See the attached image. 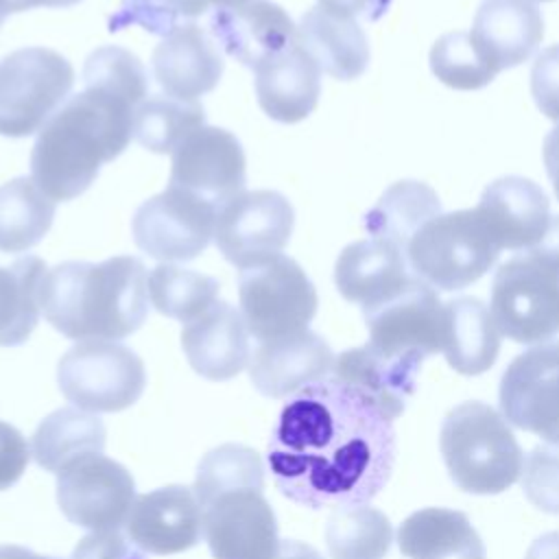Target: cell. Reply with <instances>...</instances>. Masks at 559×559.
Returning <instances> with one entry per match:
<instances>
[{
	"instance_id": "6da1fadb",
	"label": "cell",
	"mask_w": 559,
	"mask_h": 559,
	"mask_svg": "<svg viewBox=\"0 0 559 559\" xmlns=\"http://www.w3.org/2000/svg\"><path fill=\"white\" fill-rule=\"evenodd\" d=\"M393 461V419L332 373L288 397L266 448L280 493L308 509L367 504L384 489Z\"/></svg>"
},
{
	"instance_id": "7a4b0ae2",
	"label": "cell",
	"mask_w": 559,
	"mask_h": 559,
	"mask_svg": "<svg viewBox=\"0 0 559 559\" xmlns=\"http://www.w3.org/2000/svg\"><path fill=\"white\" fill-rule=\"evenodd\" d=\"M46 321L74 341H120L148 312V273L142 260L116 255L105 262H61L39 288Z\"/></svg>"
},
{
	"instance_id": "3957f363",
	"label": "cell",
	"mask_w": 559,
	"mask_h": 559,
	"mask_svg": "<svg viewBox=\"0 0 559 559\" xmlns=\"http://www.w3.org/2000/svg\"><path fill=\"white\" fill-rule=\"evenodd\" d=\"M138 107L96 90L70 96L39 129L31 153V177L52 201L83 194L105 162L129 144Z\"/></svg>"
},
{
	"instance_id": "277c9868",
	"label": "cell",
	"mask_w": 559,
	"mask_h": 559,
	"mask_svg": "<svg viewBox=\"0 0 559 559\" xmlns=\"http://www.w3.org/2000/svg\"><path fill=\"white\" fill-rule=\"evenodd\" d=\"M439 448L450 478L467 493H500L520 478L524 467V454L509 421L485 402L454 406L441 424Z\"/></svg>"
},
{
	"instance_id": "5b68a950",
	"label": "cell",
	"mask_w": 559,
	"mask_h": 559,
	"mask_svg": "<svg viewBox=\"0 0 559 559\" xmlns=\"http://www.w3.org/2000/svg\"><path fill=\"white\" fill-rule=\"evenodd\" d=\"M500 251L487 221L474 207L437 214L421 225L406 247V262L415 277L450 293L478 282Z\"/></svg>"
},
{
	"instance_id": "8992f818",
	"label": "cell",
	"mask_w": 559,
	"mask_h": 559,
	"mask_svg": "<svg viewBox=\"0 0 559 559\" xmlns=\"http://www.w3.org/2000/svg\"><path fill=\"white\" fill-rule=\"evenodd\" d=\"M238 299L242 321L260 343L308 330L319 304L306 271L284 253L240 269Z\"/></svg>"
},
{
	"instance_id": "52a82bcc",
	"label": "cell",
	"mask_w": 559,
	"mask_h": 559,
	"mask_svg": "<svg viewBox=\"0 0 559 559\" xmlns=\"http://www.w3.org/2000/svg\"><path fill=\"white\" fill-rule=\"evenodd\" d=\"M74 70L50 48L31 46L0 59V135L26 138L39 131L66 103Z\"/></svg>"
},
{
	"instance_id": "ba28073f",
	"label": "cell",
	"mask_w": 559,
	"mask_h": 559,
	"mask_svg": "<svg viewBox=\"0 0 559 559\" xmlns=\"http://www.w3.org/2000/svg\"><path fill=\"white\" fill-rule=\"evenodd\" d=\"M362 314L369 330L367 345L389 362L419 371L424 358L443 352L445 304L415 275L400 293Z\"/></svg>"
},
{
	"instance_id": "9c48e42d",
	"label": "cell",
	"mask_w": 559,
	"mask_h": 559,
	"mask_svg": "<svg viewBox=\"0 0 559 559\" xmlns=\"http://www.w3.org/2000/svg\"><path fill=\"white\" fill-rule=\"evenodd\" d=\"M68 402L87 413H116L135 404L146 384L142 358L116 341H79L57 365Z\"/></svg>"
},
{
	"instance_id": "30bf717a",
	"label": "cell",
	"mask_w": 559,
	"mask_h": 559,
	"mask_svg": "<svg viewBox=\"0 0 559 559\" xmlns=\"http://www.w3.org/2000/svg\"><path fill=\"white\" fill-rule=\"evenodd\" d=\"M491 317L507 338L533 345L559 334V273L528 251L507 260L491 282Z\"/></svg>"
},
{
	"instance_id": "8fae6325",
	"label": "cell",
	"mask_w": 559,
	"mask_h": 559,
	"mask_svg": "<svg viewBox=\"0 0 559 559\" xmlns=\"http://www.w3.org/2000/svg\"><path fill=\"white\" fill-rule=\"evenodd\" d=\"M218 210L197 194L170 186L144 201L131 221L135 245L164 264L194 260L214 238Z\"/></svg>"
},
{
	"instance_id": "7c38bea8",
	"label": "cell",
	"mask_w": 559,
	"mask_h": 559,
	"mask_svg": "<svg viewBox=\"0 0 559 559\" xmlns=\"http://www.w3.org/2000/svg\"><path fill=\"white\" fill-rule=\"evenodd\" d=\"M57 502L76 526L111 531L127 522L135 502L131 472L105 454H87L57 474Z\"/></svg>"
},
{
	"instance_id": "4fadbf2b",
	"label": "cell",
	"mask_w": 559,
	"mask_h": 559,
	"mask_svg": "<svg viewBox=\"0 0 559 559\" xmlns=\"http://www.w3.org/2000/svg\"><path fill=\"white\" fill-rule=\"evenodd\" d=\"M295 225L290 201L275 190L242 192L216 214L214 240L227 262L247 269L282 253Z\"/></svg>"
},
{
	"instance_id": "5bb4252c",
	"label": "cell",
	"mask_w": 559,
	"mask_h": 559,
	"mask_svg": "<svg viewBox=\"0 0 559 559\" xmlns=\"http://www.w3.org/2000/svg\"><path fill=\"white\" fill-rule=\"evenodd\" d=\"M500 411L511 426L559 445V341L511 360L500 380Z\"/></svg>"
},
{
	"instance_id": "9a60e30c",
	"label": "cell",
	"mask_w": 559,
	"mask_h": 559,
	"mask_svg": "<svg viewBox=\"0 0 559 559\" xmlns=\"http://www.w3.org/2000/svg\"><path fill=\"white\" fill-rule=\"evenodd\" d=\"M245 151L236 135L203 124L173 151L170 186L183 188L221 210L245 192Z\"/></svg>"
},
{
	"instance_id": "2e32d148",
	"label": "cell",
	"mask_w": 559,
	"mask_h": 559,
	"mask_svg": "<svg viewBox=\"0 0 559 559\" xmlns=\"http://www.w3.org/2000/svg\"><path fill=\"white\" fill-rule=\"evenodd\" d=\"M203 537L214 559H275L282 542L260 489L227 491L205 504Z\"/></svg>"
},
{
	"instance_id": "e0dca14e",
	"label": "cell",
	"mask_w": 559,
	"mask_h": 559,
	"mask_svg": "<svg viewBox=\"0 0 559 559\" xmlns=\"http://www.w3.org/2000/svg\"><path fill=\"white\" fill-rule=\"evenodd\" d=\"M124 524L144 552L175 555L201 542L203 509L194 489L168 485L138 496Z\"/></svg>"
},
{
	"instance_id": "ac0fdd59",
	"label": "cell",
	"mask_w": 559,
	"mask_h": 559,
	"mask_svg": "<svg viewBox=\"0 0 559 559\" xmlns=\"http://www.w3.org/2000/svg\"><path fill=\"white\" fill-rule=\"evenodd\" d=\"M336 356L312 330L264 341L249 358L251 384L266 397H286L332 373Z\"/></svg>"
},
{
	"instance_id": "d6986e66",
	"label": "cell",
	"mask_w": 559,
	"mask_h": 559,
	"mask_svg": "<svg viewBox=\"0 0 559 559\" xmlns=\"http://www.w3.org/2000/svg\"><path fill=\"white\" fill-rule=\"evenodd\" d=\"M210 33L231 59L251 70L297 39V26L271 0L216 9L210 15Z\"/></svg>"
},
{
	"instance_id": "ffe728a7",
	"label": "cell",
	"mask_w": 559,
	"mask_h": 559,
	"mask_svg": "<svg viewBox=\"0 0 559 559\" xmlns=\"http://www.w3.org/2000/svg\"><path fill=\"white\" fill-rule=\"evenodd\" d=\"M181 347L190 367L214 382L238 376L251 358L249 330L240 310L218 299L183 325Z\"/></svg>"
},
{
	"instance_id": "44dd1931",
	"label": "cell",
	"mask_w": 559,
	"mask_h": 559,
	"mask_svg": "<svg viewBox=\"0 0 559 559\" xmlns=\"http://www.w3.org/2000/svg\"><path fill=\"white\" fill-rule=\"evenodd\" d=\"M159 87L179 100H197L212 92L223 74V57L210 35L194 22L168 33L151 59Z\"/></svg>"
},
{
	"instance_id": "7402d4cb",
	"label": "cell",
	"mask_w": 559,
	"mask_h": 559,
	"mask_svg": "<svg viewBox=\"0 0 559 559\" xmlns=\"http://www.w3.org/2000/svg\"><path fill=\"white\" fill-rule=\"evenodd\" d=\"M476 210L487 221L500 249L535 247L550 223V203L546 192L531 179L507 175L491 181Z\"/></svg>"
},
{
	"instance_id": "603a6c76",
	"label": "cell",
	"mask_w": 559,
	"mask_h": 559,
	"mask_svg": "<svg viewBox=\"0 0 559 559\" xmlns=\"http://www.w3.org/2000/svg\"><path fill=\"white\" fill-rule=\"evenodd\" d=\"M469 35L500 72L531 59L544 37V17L533 0H483Z\"/></svg>"
},
{
	"instance_id": "cb8c5ba5",
	"label": "cell",
	"mask_w": 559,
	"mask_h": 559,
	"mask_svg": "<svg viewBox=\"0 0 559 559\" xmlns=\"http://www.w3.org/2000/svg\"><path fill=\"white\" fill-rule=\"evenodd\" d=\"M255 96L264 114L277 122L304 120L319 100L321 70L295 39L255 70Z\"/></svg>"
},
{
	"instance_id": "d4e9b609",
	"label": "cell",
	"mask_w": 559,
	"mask_h": 559,
	"mask_svg": "<svg viewBox=\"0 0 559 559\" xmlns=\"http://www.w3.org/2000/svg\"><path fill=\"white\" fill-rule=\"evenodd\" d=\"M413 275L406 255L391 242L367 238L347 245L334 266L338 293L362 310L373 308L400 293Z\"/></svg>"
},
{
	"instance_id": "484cf974",
	"label": "cell",
	"mask_w": 559,
	"mask_h": 559,
	"mask_svg": "<svg viewBox=\"0 0 559 559\" xmlns=\"http://www.w3.org/2000/svg\"><path fill=\"white\" fill-rule=\"evenodd\" d=\"M297 41L321 72L352 81L367 70L369 44L356 20L321 7L306 11L297 26Z\"/></svg>"
},
{
	"instance_id": "4316f807",
	"label": "cell",
	"mask_w": 559,
	"mask_h": 559,
	"mask_svg": "<svg viewBox=\"0 0 559 559\" xmlns=\"http://www.w3.org/2000/svg\"><path fill=\"white\" fill-rule=\"evenodd\" d=\"M397 546L408 559H485V546L465 513L428 507L397 528Z\"/></svg>"
},
{
	"instance_id": "83f0119b",
	"label": "cell",
	"mask_w": 559,
	"mask_h": 559,
	"mask_svg": "<svg viewBox=\"0 0 559 559\" xmlns=\"http://www.w3.org/2000/svg\"><path fill=\"white\" fill-rule=\"evenodd\" d=\"M498 352L500 330L480 299L456 297L445 304L443 354L454 371L478 376L496 362Z\"/></svg>"
},
{
	"instance_id": "f1b7e54d",
	"label": "cell",
	"mask_w": 559,
	"mask_h": 559,
	"mask_svg": "<svg viewBox=\"0 0 559 559\" xmlns=\"http://www.w3.org/2000/svg\"><path fill=\"white\" fill-rule=\"evenodd\" d=\"M105 435V424L96 415L81 408H59L37 426L31 454L39 467L59 474L81 456L103 454Z\"/></svg>"
},
{
	"instance_id": "f546056e",
	"label": "cell",
	"mask_w": 559,
	"mask_h": 559,
	"mask_svg": "<svg viewBox=\"0 0 559 559\" xmlns=\"http://www.w3.org/2000/svg\"><path fill=\"white\" fill-rule=\"evenodd\" d=\"M417 373L378 356L369 345L336 356L332 376L367 393L391 419L400 417L417 386Z\"/></svg>"
},
{
	"instance_id": "4dcf8cb0",
	"label": "cell",
	"mask_w": 559,
	"mask_h": 559,
	"mask_svg": "<svg viewBox=\"0 0 559 559\" xmlns=\"http://www.w3.org/2000/svg\"><path fill=\"white\" fill-rule=\"evenodd\" d=\"M437 214H441V201L430 186L397 181L365 214V229L371 238L386 240L406 255L411 238Z\"/></svg>"
},
{
	"instance_id": "1f68e13d",
	"label": "cell",
	"mask_w": 559,
	"mask_h": 559,
	"mask_svg": "<svg viewBox=\"0 0 559 559\" xmlns=\"http://www.w3.org/2000/svg\"><path fill=\"white\" fill-rule=\"evenodd\" d=\"M55 201L33 177H15L0 186V251L24 253L50 229Z\"/></svg>"
},
{
	"instance_id": "d6a6232c",
	"label": "cell",
	"mask_w": 559,
	"mask_h": 559,
	"mask_svg": "<svg viewBox=\"0 0 559 559\" xmlns=\"http://www.w3.org/2000/svg\"><path fill=\"white\" fill-rule=\"evenodd\" d=\"M46 271L37 255H24L11 266H0V345H22L35 330L41 314L39 288Z\"/></svg>"
},
{
	"instance_id": "836d02e7",
	"label": "cell",
	"mask_w": 559,
	"mask_h": 559,
	"mask_svg": "<svg viewBox=\"0 0 559 559\" xmlns=\"http://www.w3.org/2000/svg\"><path fill=\"white\" fill-rule=\"evenodd\" d=\"M325 542L332 559H384L393 528L389 518L373 507H341L328 518Z\"/></svg>"
},
{
	"instance_id": "e575fe53",
	"label": "cell",
	"mask_w": 559,
	"mask_h": 559,
	"mask_svg": "<svg viewBox=\"0 0 559 559\" xmlns=\"http://www.w3.org/2000/svg\"><path fill=\"white\" fill-rule=\"evenodd\" d=\"M205 124V111L197 100L153 96L133 114V138L153 153H173L190 133Z\"/></svg>"
},
{
	"instance_id": "d590c367",
	"label": "cell",
	"mask_w": 559,
	"mask_h": 559,
	"mask_svg": "<svg viewBox=\"0 0 559 559\" xmlns=\"http://www.w3.org/2000/svg\"><path fill=\"white\" fill-rule=\"evenodd\" d=\"M194 493L201 504H210L214 498L236 489H260L264 491V467L255 450L240 443H225L210 450L194 478Z\"/></svg>"
},
{
	"instance_id": "8d00e7d4",
	"label": "cell",
	"mask_w": 559,
	"mask_h": 559,
	"mask_svg": "<svg viewBox=\"0 0 559 559\" xmlns=\"http://www.w3.org/2000/svg\"><path fill=\"white\" fill-rule=\"evenodd\" d=\"M218 290V280L175 264H159L148 273V297L155 310L183 323L205 312Z\"/></svg>"
},
{
	"instance_id": "74e56055",
	"label": "cell",
	"mask_w": 559,
	"mask_h": 559,
	"mask_svg": "<svg viewBox=\"0 0 559 559\" xmlns=\"http://www.w3.org/2000/svg\"><path fill=\"white\" fill-rule=\"evenodd\" d=\"M85 90L120 98L133 107L146 100L148 76L142 61L120 46L96 48L83 66Z\"/></svg>"
},
{
	"instance_id": "f35d334b",
	"label": "cell",
	"mask_w": 559,
	"mask_h": 559,
	"mask_svg": "<svg viewBox=\"0 0 559 559\" xmlns=\"http://www.w3.org/2000/svg\"><path fill=\"white\" fill-rule=\"evenodd\" d=\"M430 70L443 85L454 90H480L498 74L465 31L445 33L435 41Z\"/></svg>"
},
{
	"instance_id": "ab89813d",
	"label": "cell",
	"mask_w": 559,
	"mask_h": 559,
	"mask_svg": "<svg viewBox=\"0 0 559 559\" xmlns=\"http://www.w3.org/2000/svg\"><path fill=\"white\" fill-rule=\"evenodd\" d=\"M207 7V0H120L118 11L109 17L107 26L111 33L127 26H140L153 35L166 37L181 24L203 15Z\"/></svg>"
},
{
	"instance_id": "60d3db41",
	"label": "cell",
	"mask_w": 559,
	"mask_h": 559,
	"mask_svg": "<svg viewBox=\"0 0 559 559\" xmlns=\"http://www.w3.org/2000/svg\"><path fill=\"white\" fill-rule=\"evenodd\" d=\"M522 489L533 507L559 515V445L531 450L522 467Z\"/></svg>"
},
{
	"instance_id": "b9f144b4",
	"label": "cell",
	"mask_w": 559,
	"mask_h": 559,
	"mask_svg": "<svg viewBox=\"0 0 559 559\" xmlns=\"http://www.w3.org/2000/svg\"><path fill=\"white\" fill-rule=\"evenodd\" d=\"M531 92L539 111L559 122V44L537 55L531 70Z\"/></svg>"
},
{
	"instance_id": "7bdbcfd3",
	"label": "cell",
	"mask_w": 559,
	"mask_h": 559,
	"mask_svg": "<svg viewBox=\"0 0 559 559\" xmlns=\"http://www.w3.org/2000/svg\"><path fill=\"white\" fill-rule=\"evenodd\" d=\"M72 559H146V552L133 542L127 539L118 528L111 531H92L85 535Z\"/></svg>"
},
{
	"instance_id": "ee69618b",
	"label": "cell",
	"mask_w": 559,
	"mask_h": 559,
	"mask_svg": "<svg viewBox=\"0 0 559 559\" xmlns=\"http://www.w3.org/2000/svg\"><path fill=\"white\" fill-rule=\"evenodd\" d=\"M31 461V448L24 435L11 424L0 421V491L20 480Z\"/></svg>"
},
{
	"instance_id": "f6af8a7d",
	"label": "cell",
	"mask_w": 559,
	"mask_h": 559,
	"mask_svg": "<svg viewBox=\"0 0 559 559\" xmlns=\"http://www.w3.org/2000/svg\"><path fill=\"white\" fill-rule=\"evenodd\" d=\"M319 7L343 17L376 22L389 11L391 0H319Z\"/></svg>"
},
{
	"instance_id": "bcb514c9",
	"label": "cell",
	"mask_w": 559,
	"mask_h": 559,
	"mask_svg": "<svg viewBox=\"0 0 559 559\" xmlns=\"http://www.w3.org/2000/svg\"><path fill=\"white\" fill-rule=\"evenodd\" d=\"M526 251L531 255H535L539 262H544L546 266H550L552 271L559 273V214L550 216V223H548V229H546L544 238Z\"/></svg>"
},
{
	"instance_id": "7dc6e473",
	"label": "cell",
	"mask_w": 559,
	"mask_h": 559,
	"mask_svg": "<svg viewBox=\"0 0 559 559\" xmlns=\"http://www.w3.org/2000/svg\"><path fill=\"white\" fill-rule=\"evenodd\" d=\"M544 164H546V173L552 181L555 194L559 197V124L544 140Z\"/></svg>"
},
{
	"instance_id": "c3c4849f",
	"label": "cell",
	"mask_w": 559,
	"mask_h": 559,
	"mask_svg": "<svg viewBox=\"0 0 559 559\" xmlns=\"http://www.w3.org/2000/svg\"><path fill=\"white\" fill-rule=\"evenodd\" d=\"M524 559H559V531L537 537Z\"/></svg>"
},
{
	"instance_id": "681fc988",
	"label": "cell",
	"mask_w": 559,
	"mask_h": 559,
	"mask_svg": "<svg viewBox=\"0 0 559 559\" xmlns=\"http://www.w3.org/2000/svg\"><path fill=\"white\" fill-rule=\"evenodd\" d=\"M81 0H0L2 9L7 13H17V11H28V9H66L72 4H79Z\"/></svg>"
},
{
	"instance_id": "f907efd6",
	"label": "cell",
	"mask_w": 559,
	"mask_h": 559,
	"mask_svg": "<svg viewBox=\"0 0 559 559\" xmlns=\"http://www.w3.org/2000/svg\"><path fill=\"white\" fill-rule=\"evenodd\" d=\"M275 559H321V555L308 544H301L295 539H284V542H280V550H277Z\"/></svg>"
},
{
	"instance_id": "816d5d0a",
	"label": "cell",
	"mask_w": 559,
	"mask_h": 559,
	"mask_svg": "<svg viewBox=\"0 0 559 559\" xmlns=\"http://www.w3.org/2000/svg\"><path fill=\"white\" fill-rule=\"evenodd\" d=\"M0 559H55V557H44L37 555L24 546H15V544H4L0 546Z\"/></svg>"
},
{
	"instance_id": "f5cc1de1",
	"label": "cell",
	"mask_w": 559,
	"mask_h": 559,
	"mask_svg": "<svg viewBox=\"0 0 559 559\" xmlns=\"http://www.w3.org/2000/svg\"><path fill=\"white\" fill-rule=\"evenodd\" d=\"M207 2L223 9V7H240V4H247V2H253V0H207Z\"/></svg>"
},
{
	"instance_id": "db71d44e",
	"label": "cell",
	"mask_w": 559,
	"mask_h": 559,
	"mask_svg": "<svg viewBox=\"0 0 559 559\" xmlns=\"http://www.w3.org/2000/svg\"><path fill=\"white\" fill-rule=\"evenodd\" d=\"M4 17H7V11L2 9V4H0V26H2V22H4Z\"/></svg>"
}]
</instances>
